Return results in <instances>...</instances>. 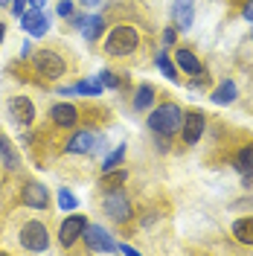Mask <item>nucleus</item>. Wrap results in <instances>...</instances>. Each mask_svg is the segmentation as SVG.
I'll return each instance as SVG.
<instances>
[{
    "mask_svg": "<svg viewBox=\"0 0 253 256\" xmlns=\"http://www.w3.org/2000/svg\"><path fill=\"white\" fill-rule=\"evenodd\" d=\"M9 9H12V15H15V18H20L26 9H30V0H12V3H9Z\"/></svg>",
    "mask_w": 253,
    "mask_h": 256,
    "instance_id": "nucleus-29",
    "label": "nucleus"
},
{
    "mask_svg": "<svg viewBox=\"0 0 253 256\" xmlns=\"http://www.w3.org/2000/svg\"><path fill=\"white\" fill-rule=\"evenodd\" d=\"M250 24H253V20H250ZM250 35H253V30H250Z\"/></svg>",
    "mask_w": 253,
    "mask_h": 256,
    "instance_id": "nucleus-37",
    "label": "nucleus"
},
{
    "mask_svg": "<svg viewBox=\"0 0 253 256\" xmlns=\"http://www.w3.org/2000/svg\"><path fill=\"white\" fill-rule=\"evenodd\" d=\"M18 20H20V30L26 32L30 38H44L50 30V12H44V9H32L30 6Z\"/></svg>",
    "mask_w": 253,
    "mask_h": 256,
    "instance_id": "nucleus-12",
    "label": "nucleus"
},
{
    "mask_svg": "<svg viewBox=\"0 0 253 256\" xmlns=\"http://www.w3.org/2000/svg\"><path fill=\"white\" fill-rule=\"evenodd\" d=\"M84 227H88V218L84 216H67L62 222V230H58V242H62L64 250H70V248H76V242L82 239V233H84Z\"/></svg>",
    "mask_w": 253,
    "mask_h": 256,
    "instance_id": "nucleus-13",
    "label": "nucleus"
},
{
    "mask_svg": "<svg viewBox=\"0 0 253 256\" xmlns=\"http://www.w3.org/2000/svg\"><path fill=\"white\" fill-rule=\"evenodd\" d=\"M242 18H244V20H253V0H248V3L242 6Z\"/></svg>",
    "mask_w": 253,
    "mask_h": 256,
    "instance_id": "nucleus-31",
    "label": "nucleus"
},
{
    "mask_svg": "<svg viewBox=\"0 0 253 256\" xmlns=\"http://www.w3.org/2000/svg\"><path fill=\"white\" fill-rule=\"evenodd\" d=\"M122 158H126V143H120V146H116V152H111V154L105 158V163H102V172L120 169V166H122Z\"/></svg>",
    "mask_w": 253,
    "mask_h": 256,
    "instance_id": "nucleus-25",
    "label": "nucleus"
},
{
    "mask_svg": "<svg viewBox=\"0 0 253 256\" xmlns=\"http://www.w3.org/2000/svg\"><path fill=\"white\" fill-rule=\"evenodd\" d=\"M64 96H73V94H84V96H102L105 94V84L99 79H82L76 84H70V88H64L62 90Z\"/></svg>",
    "mask_w": 253,
    "mask_h": 256,
    "instance_id": "nucleus-21",
    "label": "nucleus"
},
{
    "mask_svg": "<svg viewBox=\"0 0 253 256\" xmlns=\"http://www.w3.org/2000/svg\"><path fill=\"white\" fill-rule=\"evenodd\" d=\"M180 122H184V108H180L174 99L158 102V105L148 111V120H146L148 131L154 134V140H158L160 146L172 143V137L180 131Z\"/></svg>",
    "mask_w": 253,
    "mask_h": 256,
    "instance_id": "nucleus-3",
    "label": "nucleus"
},
{
    "mask_svg": "<svg viewBox=\"0 0 253 256\" xmlns=\"http://www.w3.org/2000/svg\"><path fill=\"white\" fill-rule=\"evenodd\" d=\"M105 30H108L105 15H94V18H88V24H84L82 35H84V41H88V44H96V41L102 38V32H105Z\"/></svg>",
    "mask_w": 253,
    "mask_h": 256,
    "instance_id": "nucleus-22",
    "label": "nucleus"
},
{
    "mask_svg": "<svg viewBox=\"0 0 253 256\" xmlns=\"http://www.w3.org/2000/svg\"><path fill=\"white\" fill-rule=\"evenodd\" d=\"M30 6H32V9H44V6H47V0H30Z\"/></svg>",
    "mask_w": 253,
    "mask_h": 256,
    "instance_id": "nucleus-34",
    "label": "nucleus"
},
{
    "mask_svg": "<svg viewBox=\"0 0 253 256\" xmlns=\"http://www.w3.org/2000/svg\"><path fill=\"white\" fill-rule=\"evenodd\" d=\"M131 105H134V111H152L154 105H158V88L152 84V82H142L134 88V96H131Z\"/></svg>",
    "mask_w": 253,
    "mask_h": 256,
    "instance_id": "nucleus-16",
    "label": "nucleus"
},
{
    "mask_svg": "<svg viewBox=\"0 0 253 256\" xmlns=\"http://www.w3.org/2000/svg\"><path fill=\"white\" fill-rule=\"evenodd\" d=\"M58 207H62L64 212H70V210L79 207V198H76L70 190H58Z\"/></svg>",
    "mask_w": 253,
    "mask_h": 256,
    "instance_id": "nucleus-27",
    "label": "nucleus"
},
{
    "mask_svg": "<svg viewBox=\"0 0 253 256\" xmlns=\"http://www.w3.org/2000/svg\"><path fill=\"white\" fill-rule=\"evenodd\" d=\"M0 166H6V172H18L20 169V154L12 146V140L6 134H0Z\"/></svg>",
    "mask_w": 253,
    "mask_h": 256,
    "instance_id": "nucleus-18",
    "label": "nucleus"
},
{
    "mask_svg": "<svg viewBox=\"0 0 253 256\" xmlns=\"http://www.w3.org/2000/svg\"><path fill=\"white\" fill-rule=\"evenodd\" d=\"M82 248L88 250V254H116V242L114 236L105 230V227H99V224H90L84 227V233H82Z\"/></svg>",
    "mask_w": 253,
    "mask_h": 256,
    "instance_id": "nucleus-9",
    "label": "nucleus"
},
{
    "mask_svg": "<svg viewBox=\"0 0 253 256\" xmlns=\"http://www.w3.org/2000/svg\"><path fill=\"white\" fill-rule=\"evenodd\" d=\"M174 38H178V30H174V26H166V30H163V44H166V47H172Z\"/></svg>",
    "mask_w": 253,
    "mask_h": 256,
    "instance_id": "nucleus-30",
    "label": "nucleus"
},
{
    "mask_svg": "<svg viewBox=\"0 0 253 256\" xmlns=\"http://www.w3.org/2000/svg\"><path fill=\"white\" fill-rule=\"evenodd\" d=\"M174 64H178V70L186 73L190 79H201V76H204V64H201V58H198L190 47H174Z\"/></svg>",
    "mask_w": 253,
    "mask_h": 256,
    "instance_id": "nucleus-14",
    "label": "nucleus"
},
{
    "mask_svg": "<svg viewBox=\"0 0 253 256\" xmlns=\"http://www.w3.org/2000/svg\"><path fill=\"white\" fill-rule=\"evenodd\" d=\"M158 67H160V73L166 76L169 82H174V84H180V73H178V64L166 56V50H160L158 52Z\"/></svg>",
    "mask_w": 253,
    "mask_h": 256,
    "instance_id": "nucleus-23",
    "label": "nucleus"
},
{
    "mask_svg": "<svg viewBox=\"0 0 253 256\" xmlns=\"http://www.w3.org/2000/svg\"><path fill=\"white\" fill-rule=\"evenodd\" d=\"M18 201H20L24 207L44 212V210H50V190L41 180L24 178V180H20V190H18Z\"/></svg>",
    "mask_w": 253,
    "mask_h": 256,
    "instance_id": "nucleus-8",
    "label": "nucleus"
},
{
    "mask_svg": "<svg viewBox=\"0 0 253 256\" xmlns=\"http://www.w3.org/2000/svg\"><path fill=\"white\" fill-rule=\"evenodd\" d=\"M230 236L242 244H250L253 248V216H242L230 224Z\"/></svg>",
    "mask_w": 253,
    "mask_h": 256,
    "instance_id": "nucleus-19",
    "label": "nucleus"
},
{
    "mask_svg": "<svg viewBox=\"0 0 253 256\" xmlns=\"http://www.w3.org/2000/svg\"><path fill=\"white\" fill-rule=\"evenodd\" d=\"M99 82H102L105 88H114V90H116V88L126 84V76H116L114 70H102V73H99Z\"/></svg>",
    "mask_w": 253,
    "mask_h": 256,
    "instance_id": "nucleus-26",
    "label": "nucleus"
},
{
    "mask_svg": "<svg viewBox=\"0 0 253 256\" xmlns=\"http://www.w3.org/2000/svg\"><path fill=\"white\" fill-rule=\"evenodd\" d=\"M9 3H12V0H0V6H9Z\"/></svg>",
    "mask_w": 253,
    "mask_h": 256,
    "instance_id": "nucleus-36",
    "label": "nucleus"
},
{
    "mask_svg": "<svg viewBox=\"0 0 253 256\" xmlns=\"http://www.w3.org/2000/svg\"><path fill=\"white\" fill-rule=\"evenodd\" d=\"M99 3H102V0H82V6H84V9H94V6H99Z\"/></svg>",
    "mask_w": 253,
    "mask_h": 256,
    "instance_id": "nucleus-33",
    "label": "nucleus"
},
{
    "mask_svg": "<svg viewBox=\"0 0 253 256\" xmlns=\"http://www.w3.org/2000/svg\"><path fill=\"white\" fill-rule=\"evenodd\" d=\"M204 128H206V114L201 108H186L184 111V122H180V143L186 146H195L201 137H204Z\"/></svg>",
    "mask_w": 253,
    "mask_h": 256,
    "instance_id": "nucleus-10",
    "label": "nucleus"
},
{
    "mask_svg": "<svg viewBox=\"0 0 253 256\" xmlns=\"http://www.w3.org/2000/svg\"><path fill=\"white\" fill-rule=\"evenodd\" d=\"M82 116H84V111H82L79 105H73V102H56L50 108L47 122L56 131H73L76 126H82Z\"/></svg>",
    "mask_w": 253,
    "mask_h": 256,
    "instance_id": "nucleus-7",
    "label": "nucleus"
},
{
    "mask_svg": "<svg viewBox=\"0 0 253 256\" xmlns=\"http://www.w3.org/2000/svg\"><path fill=\"white\" fill-rule=\"evenodd\" d=\"M96 148H99V137H96L94 128H88V126H76L67 134V140H64V146H62L64 154H73V158L94 154Z\"/></svg>",
    "mask_w": 253,
    "mask_h": 256,
    "instance_id": "nucleus-6",
    "label": "nucleus"
},
{
    "mask_svg": "<svg viewBox=\"0 0 253 256\" xmlns=\"http://www.w3.org/2000/svg\"><path fill=\"white\" fill-rule=\"evenodd\" d=\"M233 169L244 178L253 175V140H248V143H242L236 148V154H233Z\"/></svg>",
    "mask_w": 253,
    "mask_h": 256,
    "instance_id": "nucleus-17",
    "label": "nucleus"
},
{
    "mask_svg": "<svg viewBox=\"0 0 253 256\" xmlns=\"http://www.w3.org/2000/svg\"><path fill=\"white\" fill-rule=\"evenodd\" d=\"M236 96H238L236 82H233V79H224L222 84H216V90L210 94V99H212L216 105H233V102H236Z\"/></svg>",
    "mask_w": 253,
    "mask_h": 256,
    "instance_id": "nucleus-20",
    "label": "nucleus"
},
{
    "mask_svg": "<svg viewBox=\"0 0 253 256\" xmlns=\"http://www.w3.org/2000/svg\"><path fill=\"white\" fill-rule=\"evenodd\" d=\"M6 41V20H0V44Z\"/></svg>",
    "mask_w": 253,
    "mask_h": 256,
    "instance_id": "nucleus-35",
    "label": "nucleus"
},
{
    "mask_svg": "<svg viewBox=\"0 0 253 256\" xmlns=\"http://www.w3.org/2000/svg\"><path fill=\"white\" fill-rule=\"evenodd\" d=\"M128 172L120 166V169H111V172H102V178H99V186L102 190H116V186H122L126 184Z\"/></svg>",
    "mask_w": 253,
    "mask_h": 256,
    "instance_id": "nucleus-24",
    "label": "nucleus"
},
{
    "mask_svg": "<svg viewBox=\"0 0 253 256\" xmlns=\"http://www.w3.org/2000/svg\"><path fill=\"white\" fill-rule=\"evenodd\" d=\"M6 114H9V120H12L20 131H26V128L35 126V105H32L30 96H24V94L9 96V102H6Z\"/></svg>",
    "mask_w": 253,
    "mask_h": 256,
    "instance_id": "nucleus-11",
    "label": "nucleus"
},
{
    "mask_svg": "<svg viewBox=\"0 0 253 256\" xmlns=\"http://www.w3.org/2000/svg\"><path fill=\"white\" fill-rule=\"evenodd\" d=\"M116 254H128V256H134L137 250H134V248H128V244H120V242H116Z\"/></svg>",
    "mask_w": 253,
    "mask_h": 256,
    "instance_id": "nucleus-32",
    "label": "nucleus"
},
{
    "mask_svg": "<svg viewBox=\"0 0 253 256\" xmlns=\"http://www.w3.org/2000/svg\"><path fill=\"white\" fill-rule=\"evenodd\" d=\"M73 12H76V6H73L70 0H62V3H58V9H56V15L64 18V20H67V18L73 15Z\"/></svg>",
    "mask_w": 253,
    "mask_h": 256,
    "instance_id": "nucleus-28",
    "label": "nucleus"
},
{
    "mask_svg": "<svg viewBox=\"0 0 253 256\" xmlns=\"http://www.w3.org/2000/svg\"><path fill=\"white\" fill-rule=\"evenodd\" d=\"M195 24V0H174L172 3V26L178 32H190Z\"/></svg>",
    "mask_w": 253,
    "mask_h": 256,
    "instance_id": "nucleus-15",
    "label": "nucleus"
},
{
    "mask_svg": "<svg viewBox=\"0 0 253 256\" xmlns=\"http://www.w3.org/2000/svg\"><path fill=\"white\" fill-rule=\"evenodd\" d=\"M142 35L140 30L134 26V24H114L108 26L105 32V41H102V50H105V56L108 58H116V62H128V58H137L142 52Z\"/></svg>",
    "mask_w": 253,
    "mask_h": 256,
    "instance_id": "nucleus-2",
    "label": "nucleus"
},
{
    "mask_svg": "<svg viewBox=\"0 0 253 256\" xmlns=\"http://www.w3.org/2000/svg\"><path fill=\"white\" fill-rule=\"evenodd\" d=\"M26 62H30L32 73H38L41 84H52V82L64 79L73 67V58L67 56V47H62V44H47L41 50H32Z\"/></svg>",
    "mask_w": 253,
    "mask_h": 256,
    "instance_id": "nucleus-1",
    "label": "nucleus"
},
{
    "mask_svg": "<svg viewBox=\"0 0 253 256\" xmlns=\"http://www.w3.org/2000/svg\"><path fill=\"white\" fill-rule=\"evenodd\" d=\"M18 244L20 250H30V254H44L50 250V227L41 218H24L18 224Z\"/></svg>",
    "mask_w": 253,
    "mask_h": 256,
    "instance_id": "nucleus-5",
    "label": "nucleus"
},
{
    "mask_svg": "<svg viewBox=\"0 0 253 256\" xmlns=\"http://www.w3.org/2000/svg\"><path fill=\"white\" fill-rule=\"evenodd\" d=\"M99 207H102V212H105L114 224H120V227H128V224L137 218L134 201H131V195H128L122 186H116V190H102Z\"/></svg>",
    "mask_w": 253,
    "mask_h": 256,
    "instance_id": "nucleus-4",
    "label": "nucleus"
}]
</instances>
